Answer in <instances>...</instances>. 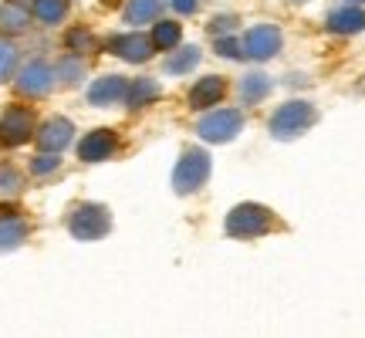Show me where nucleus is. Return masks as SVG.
<instances>
[{
    "instance_id": "a878e982",
    "label": "nucleus",
    "mask_w": 365,
    "mask_h": 338,
    "mask_svg": "<svg viewBox=\"0 0 365 338\" xmlns=\"http://www.w3.org/2000/svg\"><path fill=\"white\" fill-rule=\"evenodd\" d=\"M81 75H85V65H81L78 58H65L61 68H58V78L61 81H81Z\"/></svg>"
},
{
    "instance_id": "dca6fc26",
    "label": "nucleus",
    "mask_w": 365,
    "mask_h": 338,
    "mask_svg": "<svg viewBox=\"0 0 365 338\" xmlns=\"http://www.w3.org/2000/svg\"><path fill=\"white\" fill-rule=\"evenodd\" d=\"M240 98H244V102H261V98H267V95H271V78H267V75H261V71H250V75H244V78H240Z\"/></svg>"
},
{
    "instance_id": "4468645a",
    "label": "nucleus",
    "mask_w": 365,
    "mask_h": 338,
    "mask_svg": "<svg viewBox=\"0 0 365 338\" xmlns=\"http://www.w3.org/2000/svg\"><path fill=\"white\" fill-rule=\"evenodd\" d=\"M125 88H129V81L125 78L105 75V78H98L88 88V102L91 105H112V102H118V98H125Z\"/></svg>"
},
{
    "instance_id": "412c9836",
    "label": "nucleus",
    "mask_w": 365,
    "mask_h": 338,
    "mask_svg": "<svg viewBox=\"0 0 365 338\" xmlns=\"http://www.w3.org/2000/svg\"><path fill=\"white\" fill-rule=\"evenodd\" d=\"M180 34H182V27L176 24V21H159L149 38L156 44V51H166V48H176V44H180Z\"/></svg>"
},
{
    "instance_id": "1a4fd4ad",
    "label": "nucleus",
    "mask_w": 365,
    "mask_h": 338,
    "mask_svg": "<svg viewBox=\"0 0 365 338\" xmlns=\"http://www.w3.org/2000/svg\"><path fill=\"white\" fill-rule=\"evenodd\" d=\"M118 149V135L112 129H95L78 143V159L81 163H102Z\"/></svg>"
},
{
    "instance_id": "39448f33",
    "label": "nucleus",
    "mask_w": 365,
    "mask_h": 338,
    "mask_svg": "<svg viewBox=\"0 0 365 338\" xmlns=\"http://www.w3.org/2000/svg\"><path fill=\"white\" fill-rule=\"evenodd\" d=\"M240 129H244V112L220 108V112H210L207 118H200L196 135H200L203 143H230L234 135H240Z\"/></svg>"
},
{
    "instance_id": "2eb2a0df",
    "label": "nucleus",
    "mask_w": 365,
    "mask_h": 338,
    "mask_svg": "<svg viewBox=\"0 0 365 338\" xmlns=\"http://www.w3.org/2000/svg\"><path fill=\"white\" fill-rule=\"evenodd\" d=\"M31 24V11L21 4H7L0 7V34H24Z\"/></svg>"
},
{
    "instance_id": "7ed1b4c3",
    "label": "nucleus",
    "mask_w": 365,
    "mask_h": 338,
    "mask_svg": "<svg viewBox=\"0 0 365 338\" xmlns=\"http://www.w3.org/2000/svg\"><path fill=\"white\" fill-rule=\"evenodd\" d=\"M207 180H210V156H207V149L190 145V149L180 156V163H176V173H173V190H176L180 196H190V193H196V190H200Z\"/></svg>"
},
{
    "instance_id": "4be33fe9",
    "label": "nucleus",
    "mask_w": 365,
    "mask_h": 338,
    "mask_svg": "<svg viewBox=\"0 0 365 338\" xmlns=\"http://www.w3.org/2000/svg\"><path fill=\"white\" fill-rule=\"evenodd\" d=\"M68 11V0H34V17L44 24H58Z\"/></svg>"
},
{
    "instance_id": "2f4dec72",
    "label": "nucleus",
    "mask_w": 365,
    "mask_h": 338,
    "mask_svg": "<svg viewBox=\"0 0 365 338\" xmlns=\"http://www.w3.org/2000/svg\"><path fill=\"white\" fill-rule=\"evenodd\" d=\"M291 4H308V0H291Z\"/></svg>"
},
{
    "instance_id": "c756f323",
    "label": "nucleus",
    "mask_w": 365,
    "mask_h": 338,
    "mask_svg": "<svg viewBox=\"0 0 365 338\" xmlns=\"http://www.w3.org/2000/svg\"><path fill=\"white\" fill-rule=\"evenodd\" d=\"M0 190H21V176L7 169V173H0Z\"/></svg>"
},
{
    "instance_id": "b1692460",
    "label": "nucleus",
    "mask_w": 365,
    "mask_h": 338,
    "mask_svg": "<svg viewBox=\"0 0 365 338\" xmlns=\"http://www.w3.org/2000/svg\"><path fill=\"white\" fill-rule=\"evenodd\" d=\"M14 68H17V48L7 44V41H0V81L11 78Z\"/></svg>"
},
{
    "instance_id": "aec40b11",
    "label": "nucleus",
    "mask_w": 365,
    "mask_h": 338,
    "mask_svg": "<svg viewBox=\"0 0 365 338\" xmlns=\"http://www.w3.org/2000/svg\"><path fill=\"white\" fill-rule=\"evenodd\" d=\"M27 240V223L11 217V220H0V250H11L17 244Z\"/></svg>"
},
{
    "instance_id": "7c9ffc66",
    "label": "nucleus",
    "mask_w": 365,
    "mask_h": 338,
    "mask_svg": "<svg viewBox=\"0 0 365 338\" xmlns=\"http://www.w3.org/2000/svg\"><path fill=\"white\" fill-rule=\"evenodd\" d=\"M345 4H365V0H345Z\"/></svg>"
},
{
    "instance_id": "9d476101",
    "label": "nucleus",
    "mask_w": 365,
    "mask_h": 338,
    "mask_svg": "<svg viewBox=\"0 0 365 338\" xmlns=\"http://www.w3.org/2000/svg\"><path fill=\"white\" fill-rule=\"evenodd\" d=\"M54 85V68L44 61H27L17 75V91L21 95H48Z\"/></svg>"
},
{
    "instance_id": "6ab92c4d",
    "label": "nucleus",
    "mask_w": 365,
    "mask_h": 338,
    "mask_svg": "<svg viewBox=\"0 0 365 338\" xmlns=\"http://www.w3.org/2000/svg\"><path fill=\"white\" fill-rule=\"evenodd\" d=\"M153 98H159V85L153 78H139L125 88V102H129V108H143V105L153 102Z\"/></svg>"
},
{
    "instance_id": "423d86ee",
    "label": "nucleus",
    "mask_w": 365,
    "mask_h": 338,
    "mask_svg": "<svg viewBox=\"0 0 365 338\" xmlns=\"http://www.w3.org/2000/svg\"><path fill=\"white\" fill-rule=\"evenodd\" d=\"M281 44H284V34H281V27H274V24H257L244 34V54H247L250 61L274 58V54L281 51Z\"/></svg>"
},
{
    "instance_id": "5701e85b",
    "label": "nucleus",
    "mask_w": 365,
    "mask_h": 338,
    "mask_svg": "<svg viewBox=\"0 0 365 338\" xmlns=\"http://www.w3.org/2000/svg\"><path fill=\"white\" fill-rule=\"evenodd\" d=\"M237 14H220V17H213L207 24V34H213V38H227V34H234L237 31Z\"/></svg>"
},
{
    "instance_id": "f257e3e1",
    "label": "nucleus",
    "mask_w": 365,
    "mask_h": 338,
    "mask_svg": "<svg viewBox=\"0 0 365 338\" xmlns=\"http://www.w3.org/2000/svg\"><path fill=\"white\" fill-rule=\"evenodd\" d=\"M277 227V217H274L267 207L261 203H240L227 213V234L237 237V240H254V237L271 234Z\"/></svg>"
},
{
    "instance_id": "ddd939ff",
    "label": "nucleus",
    "mask_w": 365,
    "mask_h": 338,
    "mask_svg": "<svg viewBox=\"0 0 365 338\" xmlns=\"http://www.w3.org/2000/svg\"><path fill=\"white\" fill-rule=\"evenodd\" d=\"M325 27L331 34H341V38L359 34V31H365V11L359 4H352V7H335V11L325 17Z\"/></svg>"
},
{
    "instance_id": "bb28decb",
    "label": "nucleus",
    "mask_w": 365,
    "mask_h": 338,
    "mask_svg": "<svg viewBox=\"0 0 365 338\" xmlns=\"http://www.w3.org/2000/svg\"><path fill=\"white\" fill-rule=\"evenodd\" d=\"M61 166V159H58V153H41L34 163H31V169L38 173V176H44V173H54V169Z\"/></svg>"
},
{
    "instance_id": "6e6552de",
    "label": "nucleus",
    "mask_w": 365,
    "mask_h": 338,
    "mask_svg": "<svg viewBox=\"0 0 365 338\" xmlns=\"http://www.w3.org/2000/svg\"><path fill=\"white\" fill-rule=\"evenodd\" d=\"M108 51L118 54L122 61L143 65V61H149V54L156 51V44H153L149 34H118V38L108 41Z\"/></svg>"
},
{
    "instance_id": "0eeeda50",
    "label": "nucleus",
    "mask_w": 365,
    "mask_h": 338,
    "mask_svg": "<svg viewBox=\"0 0 365 338\" xmlns=\"http://www.w3.org/2000/svg\"><path fill=\"white\" fill-rule=\"evenodd\" d=\"M34 135V116L27 108H7L0 118V143L4 145H24Z\"/></svg>"
},
{
    "instance_id": "20e7f679",
    "label": "nucleus",
    "mask_w": 365,
    "mask_h": 338,
    "mask_svg": "<svg viewBox=\"0 0 365 338\" xmlns=\"http://www.w3.org/2000/svg\"><path fill=\"white\" fill-rule=\"evenodd\" d=\"M108 227H112V217L98 203H81L68 213V230L78 240H98V237L108 234Z\"/></svg>"
},
{
    "instance_id": "393cba45",
    "label": "nucleus",
    "mask_w": 365,
    "mask_h": 338,
    "mask_svg": "<svg viewBox=\"0 0 365 338\" xmlns=\"http://www.w3.org/2000/svg\"><path fill=\"white\" fill-rule=\"evenodd\" d=\"M217 41V44H213V48H217V54H220V58H240V54H244V44H240V41L234 38V34H227V38H213Z\"/></svg>"
},
{
    "instance_id": "cd10ccee",
    "label": "nucleus",
    "mask_w": 365,
    "mask_h": 338,
    "mask_svg": "<svg viewBox=\"0 0 365 338\" xmlns=\"http://www.w3.org/2000/svg\"><path fill=\"white\" fill-rule=\"evenodd\" d=\"M91 34L85 31V27H75L71 34H68V48H75V51H91Z\"/></svg>"
},
{
    "instance_id": "f03ea898",
    "label": "nucleus",
    "mask_w": 365,
    "mask_h": 338,
    "mask_svg": "<svg viewBox=\"0 0 365 338\" xmlns=\"http://www.w3.org/2000/svg\"><path fill=\"white\" fill-rule=\"evenodd\" d=\"M314 118H318V108H314V105L284 102L271 116V135L274 139H281V143H291V139H298V135H304V132L312 129Z\"/></svg>"
},
{
    "instance_id": "f8f14e48",
    "label": "nucleus",
    "mask_w": 365,
    "mask_h": 338,
    "mask_svg": "<svg viewBox=\"0 0 365 338\" xmlns=\"http://www.w3.org/2000/svg\"><path fill=\"white\" fill-rule=\"evenodd\" d=\"M223 95H227V78H220V75H207V78H200L193 88H190V108H196V112L213 108Z\"/></svg>"
},
{
    "instance_id": "f3484780",
    "label": "nucleus",
    "mask_w": 365,
    "mask_h": 338,
    "mask_svg": "<svg viewBox=\"0 0 365 338\" xmlns=\"http://www.w3.org/2000/svg\"><path fill=\"white\" fill-rule=\"evenodd\" d=\"M163 14V0H129L125 7V21L129 24H153Z\"/></svg>"
},
{
    "instance_id": "a211bd4d",
    "label": "nucleus",
    "mask_w": 365,
    "mask_h": 338,
    "mask_svg": "<svg viewBox=\"0 0 365 338\" xmlns=\"http://www.w3.org/2000/svg\"><path fill=\"white\" fill-rule=\"evenodd\" d=\"M200 58H203V51H200L196 44H182L180 51L170 54V61H166V71H170V75H186V71H193V68L200 65Z\"/></svg>"
},
{
    "instance_id": "c85d7f7f",
    "label": "nucleus",
    "mask_w": 365,
    "mask_h": 338,
    "mask_svg": "<svg viewBox=\"0 0 365 338\" xmlns=\"http://www.w3.org/2000/svg\"><path fill=\"white\" fill-rule=\"evenodd\" d=\"M170 7L176 14H196L200 11V0H170Z\"/></svg>"
},
{
    "instance_id": "9b49d317",
    "label": "nucleus",
    "mask_w": 365,
    "mask_h": 338,
    "mask_svg": "<svg viewBox=\"0 0 365 338\" xmlns=\"http://www.w3.org/2000/svg\"><path fill=\"white\" fill-rule=\"evenodd\" d=\"M71 139H75V126H71L68 118H61V116L48 118V122H44V126L38 129L41 153H61V149H65Z\"/></svg>"
}]
</instances>
